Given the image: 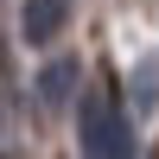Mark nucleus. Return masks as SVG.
<instances>
[{"mask_svg":"<svg viewBox=\"0 0 159 159\" xmlns=\"http://www.w3.org/2000/svg\"><path fill=\"white\" fill-rule=\"evenodd\" d=\"M64 19H70V0H25L19 32H25V45H51L64 32Z\"/></svg>","mask_w":159,"mask_h":159,"instance_id":"obj_2","label":"nucleus"},{"mask_svg":"<svg viewBox=\"0 0 159 159\" xmlns=\"http://www.w3.org/2000/svg\"><path fill=\"white\" fill-rule=\"evenodd\" d=\"M76 140H83V159H134V127L121 121L108 96L76 102Z\"/></svg>","mask_w":159,"mask_h":159,"instance_id":"obj_1","label":"nucleus"},{"mask_svg":"<svg viewBox=\"0 0 159 159\" xmlns=\"http://www.w3.org/2000/svg\"><path fill=\"white\" fill-rule=\"evenodd\" d=\"M70 89H76V64L70 57H51L45 70H38V102H45V108H64Z\"/></svg>","mask_w":159,"mask_h":159,"instance_id":"obj_3","label":"nucleus"}]
</instances>
